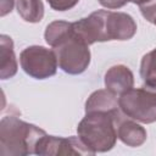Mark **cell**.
Segmentation results:
<instances>
[{
    "instance_id": "cell-6",
    "label": "cell",
    "mask_w": 156,
    "mask_h": 156,
    "mask_svg": "<svg viewBox=\"0 0 156 156\" xmlns=\"http://www.w3.org/2000/svg\"><path fill=\"white\" fill-rule=\"evenodd\" d=\"M35 155L57 156V155H95L79 136H55L45 134L37 144Z\"/></svg>"
},
{
    "instance_id": "cell-9",
    "label": "cell",
    "mask_w": 156,
    "mask_h": 156,
    "mask_svg": "<svg viewBox=\"0 0 156 156\" xmlns=\"http://www.w3.org/2000/svg\"><path fill=\"white\" fill-rule=\"evenodd\" d=\"M117 138L127 146L138 147L146 141L147 133L141 124L124 115L117 123Z\"/></svg>"
},
{
    "instance_id": "cell-16",
    "label": "cell",
    "mask_w": 156,
    "mask_h": 156,
    "mask_svg": "<svg viewBox=\"0 0 156 156\" xmlns=\"http://www.w3.org/2000/svg\"><path fill=\"white\" fill-rule=\"evenodd\" d=\"M52 10L56 11H67L73 9L79 0H46Z\"/></svg>"
},
{
    "instance_id": "cell-12",
    "label": "cell",
    "mask_w": 156,
    "mask_h": 156,
    "mask_svg": "<svg viewBox=\"0 0 156 156\" xmlns=\"http://www.w3.org/2000/svg\"><path fill=\"white\" fill-rule=\"evenodd\" d=\"M17 12L23 21L38 23L44 17V4L41 0H17Z\"/></svg>"
},
{
    "instance_id": "cell-1",
    "label": "cell",
    "mask_w": 156,
    "mask_h": 156,
    "mask_svg": "<svg viewBox=\"0 0 156 156\" xmlns=\"http://www.w3.org/2000/svg\"><path fill=\"white\" fill-rule=\"evenodd\" d=\"M124 116L116 111L85 112L84 118L78 123L77 133L80 140L94 154L110 151L117 141V123Z\"/></svg>"
},
{
    "instance_id": "cell-4",
    "label": "cell",
    "mask_w": 156,
    "mask_h": 156,
    "mask_svg": "<svg viewBox=\"0 0 156 156\" xmlns=\"http://www.w3.org/2000/svg\"><path fill=\"white\" fill-rule=\"evenodd\" d=\"M52 50L57 57L58 67L68 74H80L90 63L89 45L74 32V28Z\"/></svg>"
},
{
    "instance_id": "cell-13",
    "label": "cell",
    "mask_w": 156,
    "mask_h": 156,
    "mask_svg": "<svg viewBox=\"0 0 156 156\" xmlns=\"http://www.w3.org/2000/svg\"><path fill=\"white\" fill-rule=\"evenodd\" d=\"M73 30V22L67 21H54L46 26L44 38L48 45L51 48L56 46L61 40L69 35Z\"/></svg>"
},
{
    "instance_id": "cell-11",
    "label": "cell",
    "mask_w": 156,
    "mask_h": 156,
    "mask_svg": "<svg viewBox=\"0 0 156 156\" xmlns=\"http://www.w3.org/2000/svg\"><path fill=\"white\" fill-rule=\"evenodd\" d=\"M85 112L91 111H116L119 110L118 96L107 89H99L91 93L85 101Z\"/></svg>"
},
{
    "instance_id": "cell-17",
    "label": "cell",
    "mask_w": 156,
    "mask_h": 156,
    "mask_svg": "<svg viewBox=\"0 0 156 156\" xmlns=\"http://www.w3.org/2000/svg\"><path fill=\"white\" fill-rule=\"evenodd\" d=\"M15 0H1V16H6L13 9Z\"/></svg>"
},
{
    "instance_id": "cell-2",
    "label": "cell",
    "mask_w": 156,
    "mask_h": 156,
    "mask_svg": "<svg viewBox=\"0 0 156 156\" xmlns=\"http://www.w3.org/2000/svg\"><path fill=\"white\" fill-rule=\"evenodd\" d=\"M45 134L44 129L16 116H5L0 121V155L26 156L35 154L37 144Z\"/></svg>"
},
{
    "instance_id": "cell-14",
    "label": "cell",
    "mask_w": 156,
    "mask_h": 156,
    "mask_svg": "<svg viewBox=\"0 0 156 156\" xmlns=\"http://www.w3.org/2000/svg\"><path fill=\"white\" fill-rule=\"evenodd\" d=\"M140 77L144 83L156 85V48L143 56L140 63Z\"/></svg>"
},
{
    "instance_id": "cell-15",
    "label": "cell",
    "mask_w": 156,
    "mask_h": 156,
    "mask_svg": "<svg viewBox=\"0 0 156 156\" xmlns=\"http://www.w3.org/2000/svg\"><path fill=\"white\" fill-rule=\"evenodd\" d=\"M99 4L108 10H117V9H121L123 7L124 5H127L128 2H133V4H136V5H141L149 0H98Z\"/></svg>"
},
{
    "instance_id": "cell-10",
    "label": "cell",
    "mask_w": 156,
    "mask_h": 156,
    "mask_svg": "<svg viewBox=\"0 0 156 156\" xmlns=\"http://www.w3.org/2000/svg\"><path fill=\"white\" fill-rule=\"evenodd\" d=\"M18 69L15 50H13V41L12 39L6 35L1 34L0 37V77L2 80L12 78Z\"/></svg>"
},
{
    "instance_id": "cell-18",
    "label": "cell",
    "mask_w": 156,
    "mask_h": 156,
    "mask_svg": "<svg viewBox=\"0 0 156 156\" xmlns=\"http://www.w3.org/2000/svg\"><path fill=\"white\" fill-rule=\"evenodd\" d=\"M152 23L156 26V16H155V18H154V21H152Z\"/></svg>"
},
{
    "instance_id": "cell-3",
    "label": "cell",
    "mask_w": 156,
    "mask_h": 156,
    "mask_svg": "<svg viewBox=\"0 0 156 156\" xmlns=\"http://www.w3.org/2000/svg\"><path fill=\"white\" fill-rule=\"evenodd\" d=\"M121 111L140 123L156 122V85L144 83L140 88H132L118 96Z\"/></svg>"
},
{
    "instance_id": "cell-8",
    "label": "cell",
    "mask_w": 156,
    "mask_h": 156,
    "mask_svg": "<svg viewBox=\"0 0 156 156\" xmlns=\"http://www.w3.org/2000/svg\"><path fill=\"white\" fill-rule=\"evenodd\" d=\"M105 87L117 96L134 88V74L124 65H115L105 73Z\"/></svg>"
},
{
    "instance_id": "cell-7",
    "label": "cell",
    "mask_w": 156,
    "mask_h": 156,
    "mask_svg": "<svg viewBox=\"0 0 156 156\" xmlns=\"http://www.w3.org/2000/svg\"><path fill=\"white\" fill-rule=\"evenodd\" d=\"M136 33V23L134 18L118 11L105 12V35L106 41L110 40H129Z\"/></svg>"
},
{
    "instance_id": "cell-5",
    "label": "cell",
    "mask_w": 156,
    "mask_h": 156,
    "mask_svg": "<svg viewBox=\"0 0 156 156\" xmlns=\"http://www.w3.org/2000/svg\"><path fill=\"white\" fill-rule=\"evenodd\" d=\"M22 69L34 79H46L56 74L57 57L52 49L40 45H32L20 54Z\"/></svg>"
}]
</instances>
